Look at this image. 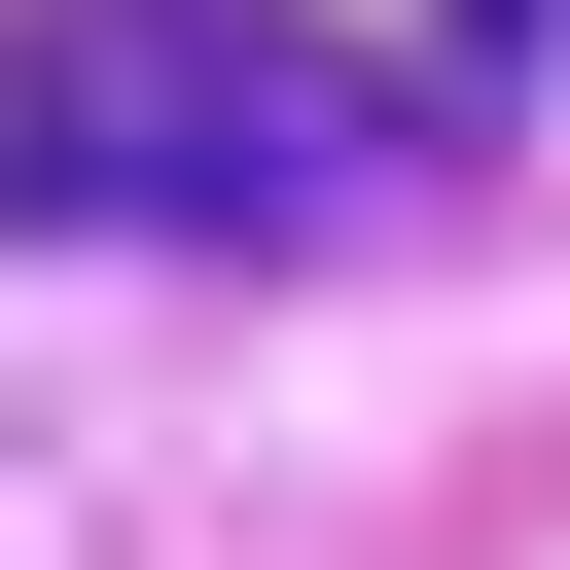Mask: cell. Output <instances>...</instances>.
Returning a JSON list of instances; mask_svg holds the SVG:
<instances>
[{
    "mask_svg": "<svg viewBox=\"0 0 570 570\" xmlns=\"http://www.w3.org/2000/svg\"><path fill=\"white\" fill-rule=\"evenodd\" d=\"M428 107L356 71V36H285V0H36L0 36V249L36 214H214V249H285V214H356Z\"/></svg>",
    "mask_w": 570,
    "mask_h": 570,
    "instance_id": "1",
    "label": "cell"
}]
</instances>
